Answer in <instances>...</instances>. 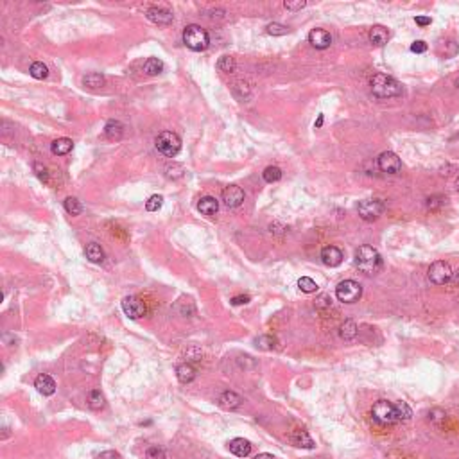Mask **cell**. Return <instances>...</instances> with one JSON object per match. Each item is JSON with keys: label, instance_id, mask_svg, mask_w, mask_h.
Wrapping results in <instances>:
<instances>
[{"label": "cell", "instance_id": "1", "mask_svg": "<svg viewBox=\"0 0 459 459\" xmlns=\"http://www.w3.org/2000/svg\"><path fill=\"white\" fill-rule=\"evenodd\" d=\"M371 92L378 99H391L402 95V85L386 74H375L371 78Z\"/></svg>", "mask_w": 459, "mask_h": 459}, {"label": "cell", "instance_id": "2", "mask_svg": "<svg viewBox=\"0 0 459 459\" xmlns=\"http://www.w3.org/2000/svg\"><path fill=\"white\" fill-rule=\"evenodd\" d=\"M355 266L366 275H375L382 267V257L371 246H360L355 251Z\"/></svg>", "mask_w": 459, "mask_h": 459}, {"label": "cell", "instance_id": "3", "mask_svg": "<svg viewBox=\"0 0 459 459\" xmlns=\"http://www.w3.org/2000/svg\"><path fill=\"white\" fill-rule=\"evenodd\" d=\"M183 43L190 51L201 52L205 49H208V45H210V36H208V33L205 29L192 24V26H187L183 29Z\"/></svg>", "mask_w": 459, "mask_h": 459}, {"label": "cell", "instance_id": "4", "mask_svg": "<svg viewBox=\"0 0 459 459\" xmlns=\"http://www.w3.org/2000/svg\"><path fill=\"white\" fill-rule=\"evenodd\" d=\"M155 144H156V149H158L162 155L169 156V158L176 156L181 149V138L178 137L176 133H172V131H162V133L156 137Z\"/></svg>", "mask_w": 459, "mask_h": 459}, {"label": "cell", "instance_id": "5", "mask_svg": "<svg viewBox=\"0 0 459 459\" xmlns=\"http://www.w3.org/2000/svg\"><path fill=\"white\" fill-rule=\"evenodd\" d=\"M371 416L375 421H378L380 425H391L398 421L396 418V411H395V403L387 402V400H378L373 403L371 407Z\"/></svg>", "mask_w": 459, "mask_h": 459}, {"label": "cell", "instance_id": "6", "mask_svg": "<svg viewBox=\"0 0 459 459\" xmlns=\"http://www.w3.org/2000/svg\"><path fill=\"white\" fill-rule=\"evenodd\" d=\"M335 296L343 303H355L362 296V287L355 280H343V282L335 287Z\"/></svg>", "mask_w": 459, "mask_h": 459}, {"label": "cell", "instance_id": "7", "mask_svg": "<svg viewBox=\"0 0 459 459\" xmlns=\"http://www.w3.org/2000/svg\"><path fill=\"white\" fill-rule=\"evenodd\" d=\"M427 276H429L430 282L436 283V285H445V283H448L452 280L454 271H452L448 262L438 260V262H434V264H430L429 271H427Z\"/></svg>", "mask_w": 459, "mask_h": 459}, {"label": "cell", "instance_id": "8", "mask_svg": "<svg viewBox=\"0 0 459 459\" xmlns=\"http://www.w3.org/2000/svg\"><path fill=\"white\" fill-rule=\"evenodd\" d=\"M357 210H359L360 219L375 221V219H378L382 215V212H384V203L378 201V199H364V201L359 203Z\"/></svg>", "mask_w": 459, "mask_h": 459}, {"label": "cell", "instance_id": "9", "mask_svg": "<svg viewBox=\"0 0 459 459\" xmlns=\"http://www.w3.org/2000/svg\"><path fill=\"white\" fill-rule=\"evenodd\" d=\"M122 310H124L126 316L131 319L144 318L147 312L146 303H144L138 296H126L124 300H122Z\"/></svg>", "mask_w": 459, "mask_h": 459}, {"label": "cell", "instance_id": "10", "mask_svg": "<svg viewBox=\"0 0 459 459\" xmlns=\"http://www.w3.org/2000/svg\"><path fill=\"white\" fill-rule=\"evenodd\" d=\"M378 169L382 172H387V174H396L402 169V160L398 158V155H395L393 151H384L380 156L377 158Z\"/></svg>", "mask_w": 459, "mask_h": 459}, {"label": "cell", "instance_id": "11", "mask_svg": "<svg viewBox=\"0 0 459 459\" xmlns=\"http://www.w3.org/2000/svg\"><path fill=\"white\" fill-rule=\"evenodd\" d=\"M223 201L228 208H237L244 201V190L237 187V185H228L223 190Z\"/></svg>", "mask_w": 459, "mask_h": 459}, {"label": "cell", "instance_id": "12", "mask_svg": "<svg viewBox=\"0 0 459 459\" xmlns=\"http://www.w3.org/2000/svg\"><path fill=\"white\" fill-rule=\"evenodd\" d=\"M309 43L312 47L323 51V49H328L332 45V36L325 29H312L309 33Z\"/></svg>", "mask_w": 459, "mask_h": 459}, {"label": "cell", "instance_id": "13", "mask_svg": "<svg viewBox=\"0 0 459 459\" xmlns=\"http://www.w3.org/2000/svg\"><path fill=\"white\" fill-rule=\"evenodd\" d=\"M321 260L325 266L337 267L343 262V251L337 246H325L321 249Z\"/></svg>", "mask_w": 459, "mask_h": 459}, {"label": "cell", "instance_id": "14", "mask_svg": "<svg viewBox=\"0 0 459 459\" xmlns=\"http://www.w3.org/2000/svg\"><path fill=\"white\" fill-rule=\"evenodd\" d=\"M146 17L149 18L153 24H156V26H169L172 22V13L163 8H149Z\"/></svg>", "mask_w": 459, "mask_h": 459}, {"label": "cell", "instance_id": "15", "mask_svg": "<svg viewBox=\"0 0 459 459\" xmlns=\"http://www.w3.org/2000/svg\"><path fill=\"white\" fill-rule=\"evenodd\" d=\"M35 387L38 389L40 395L43 396H51L54 395V391H56V382H54V378L51 377V375H38L35 380Z\"/></svg>", "mask_w": 459, "mask_h": 459}, {"label": "cell", "instance_id": "16", "mask_svg": "<svg viewBox=\"0 0 459 459\" xmlns=\"http://www.w3.org/2000/svg\"><path fill=\"white\" fill-rule=\"evenodd\" d=\"M228 448H230V452L235 454L237 457H246V455H249V452H251V443L244 438H235L228 443Z\"/></svg>", "mask_w": 459, "mask_h": 459}, {"label": "cell", "instance_id": "17", "mask_svg": "<svg viewBox=\"0 0 459 459\" xmlns=\"http://www.w3.org/2000/svg\"><path fill=\"white\" fill-rule=\"evenodd\" d=\"M198 210L203 215L212 217V215H215L217 210H219V203H217L215 198H212V196H206V198H201V201L198 203Z\"/></svg>", "mask_w": 459, "mask_h": 459}, {"label": "cell", "instance_id": "18", "mask_svg": "<svg viewBox=\"0 0 459 459\" xmlns=\"http://www.w3.org/2000/svg\"><path fill=\"white\" fill-rule=\"evenodd\" d=\"M240 402H242V398L237 395L235 391H224V393H221V396H219V405L224 409H230V411L239 407Z\"/></svg>", "mask_w": 459, "mask_h": 459}, {"label": "cell", "instance_id": "19", "mask_svg": "<svg viewBox=\"0 0 459 459\" xmlns=\"http://www.w3.org/2000/svg\"><path fill=\"white\" fill-rule=\"evenodd\" d=\"M104 135L110 140H120L124 135V126L120 124L119 120H108L106 126H104Z\"/></svg>", "mask_w": 459, "mask_h": 459}, {"label": "cell", "instance_id": "20", "mask_svg": "<svg viewBox=\"0 0 459 459\" xmlns=\"http://www.w3.org/2000/svg\"><path fill=\"white\" fill-rule=\"evenodd\" d=\"M176 375H178V380H180L181 384H190V382L196 378V368H194L192 364H189V362H185V364L178 366Z\"/></svg>", "mask_w": 459, "mask_h": 459}, {"label": "cell", "instance_id": "21", "mask_svg": "<svg viewBox=\"0 0 459 459\" xmlns=\"http://www.w3.org/2000/svg\"><path fill=\"white\" fill-rule=\"evenodd\" d=\"M387 40H389V33H387L386 27L375 26L373 29L369 31V42L375 43V45H378V47H382V45H386Z\"/></svg>", "mask_w": 459, "mask_h": 459}, {"label": "cell", "instance_id": "22", "mask_svg": "<svg viewBox=\"0 0 459 459\" xmlns=\"http://www.w3.org/2000/svg\"><path fill=\"white\" fill-rule=\"evenodd\" d=\"M72 147H74V142L70 140V138H58V140H54L52 142V146H51V149H52V153L54 155H58V156H63V155H69L70 151H72Z\"/></svg>", "mask_w": 459, "mask_h": 459}, {"label": "cell", "instance_id": "23", "mask_svg": "<svg viewBox=\"0 0 459 459\" xmlns=\"http://www.w3.org/2000/svg\"><path fill=\"white\" fill-rule=\"evenodd\" d=\"M291 441L294 446H300V448H314V441L309 434L305 430H296V432L291 436Z\"/></svg>", "mask_w": 459, "mask_h": 459}, {"label": "cell", "instance_id": "24", "mask_svg": "<svg viewBox=\"0 0 459 459\" xmlns=\"http://www.w3.org/2000/svg\"><path fill=\"white\" fill-rule=\"evenodd\" d=\"M85 253H86V258H88L90 262H94V264H101V262L104 260L103 248H101L99 244H95V242H92V244L86 246Z\"/></svg>", "mask_w": 459, "mask_h": 459}, {"label": "cell", "instance_id": "25", "mask_svg": "<svg viewBox=\"0 0 459 459\" xmlns=\"http://www.w3.org/2000/svg\"><path fill=\"white\" fill-rule=\"evenodd\" d=\"M162 70H163V63L158 60V58H149V60L144 63V72H146L147 76H158Z\"/></svg>", "mask_w": 459, "mask_h": 459}, {"label": "cell", "instance_id": "26", "mask_svg": "<svg viewBox=\"0 0 459 459\" xmlns=\"http://www.w3.org/2000/svg\"><path fill=\"white\" fill-rule=\"evenodd\" d=\"M357 330H359V328H357L355 321L348 319V321H344L343 325H341V337L346 341H352L357 335Z\"/></svg>", "mask_w": 459, "mask_h": 459}, {"label": "cell", "instance_id": "27", "mask_svg": "<svg viewBox=\"0 0 459 459\" xmlns=\"http://www.w3.org/2000/svg\"><path fill=\"white\" fill-rule=\"evenodd\" d=\"M83 85L88 86V88H101V86L104 85V78L101 76V74H86L85 78H83Z\"/></svg>", "mask_w": 459, "mask_h": 459}, {"label": "cell", "instance_id": "28", "mask_svg": "<svg viewBox=\"0 0 459 459\" xmlns=\"http://www.w3.org/2000/svg\"><path fill=\"white\" fill-rule=\"evenodd\" d=\"M88 405H90L92 409H95V411L104 407V396L99 389L90 391V395H88Z\"/></svg>", "mask_w": 459, "mask_h": 459}, {"label": "cell", "instance_id": "29", "mask_svg": "<svg viewBox=\"0 0 459 459\" xmlns=\"http://www.w3.org/2000/svg\"><path fill=\"white\" fill-rule=\"evenodd\" d=\"M29 72L35 79H45L49 76V69L42 63V61H35V63L31 65Z\"/></svg>", "mask_w": 459, "mask_h": 459}, {"label": "cell", "instance_id": "30", "mask_svg": "<svg viewBox=\"0 0 459 459\" xmlns=\"http://www.w3.org/2000/svg\"><path fill=\"white\" fill-rule=\"evenodd\" d=\"M395 411H396V418H398V421L400 420H403V421L411 420L412 411H411V407H409L405 402H396L395 403Z\"/></svg>", "mask_w": 459, "mask_h": 459}, {"label": "cell", "instance_id": "31", "mask_svg": "<svg viewBox=\"0 0 459 459\" xmlns=\"http://www.w3.org/2000/svg\"><path fill=\"white\" fill-rule=\"evenodd\" d=\"M298 287H300L301 292H307V294H310V292L318 291V283L314 282L312 278H309V276H301V278L298 280Z\"/></svg>", "mask_w": 459, "mask_h": 459}, {"label": "cell", "instance_id": "32", "mask_svg": "<svg viewBox=\"0 0 459 459\" xmlns=\"http://www.w3.org/2000/svg\"><path fill=\"white\" fill-rule=\"evenodd\" d=\"M217 69L224 74H232L235 70V60L232 56H221L217 61Z\"/></svg>", "mask_w": 459, "mask_h": 459}, {"label": "cell", "instance_id": "33", "mask_svg": "<svg viewBox=\"0 0 459 459\" xmlns=\"http://www.w3.org/2000/svg\"><path fill=\"white\" fill-rule=\"evenodd\" d=\"M262 176H264V180H266L267 183H275V181H280V178H282V171H280L278 167H275V165H271V167L264 169Z\"/></svg>", "mask_w": 459, "mask_h": 459}, {"label": "cell", "instance_id": "34", "mask_svg": "<svg viewBox=\"0 0 459 459\" xmlns=\"http://www.w3.org/2000/svg\"><path fill=\"white\" fill-rule=\"evenodd\" d=\"M65 210L69 212L70 215H79L83 212V206L76 198H67L65 199Z\"/></svg>", "mask_w": 459, "mask_h": 459}, {"label": "cell", "instance_id": "35", "mask_svg": "<svg viewBox=\"0 0 459 459\" xmlns=\"http://www.w3.org/2000/svg\"><path fill=\"white\" fill-rule=\"evenodd\" d=\"M255 344H257V348H260V350H273L276 344V339L275 337H271V335H260V337L255 339Z\"/></svg>", "mask_w": 459, "mask_h": 459}, {"label": "cell", "instance_id": "36", "mask_svg": "<svg viewBox=\"0 0 459 459\" xmlns=\"http://www.w3.org/2000/svg\"><path fill=\"white\" fill-rule=\"evenodd\" d=\"M162 205H163V198L162 196H158V194H155V196H151V198L147 199L146 210L147 212H158L160 208H162Z\"/></svg>", "mask_w": 459, "mask_h": 459}, {"label": "cell", "instance_id": "37", "mask_svg": "<svg viewBox=\"0 0 459 459\" xmlns=\"http://www.w3.org/2000/svg\"><path fill=\"white\" fill-rule=\"evenodd\" d=\"M185 169L181 167V165H178V163H172V165H169L167 169H165V176L167 178H172V180H178V178L183 176Z\"/></svg>", "mask_w": 459, "mask_h": 459}, {"label": "cell", "instance_id": "38", "mask_svg": "<svg viewBox=\"0 0 459 459\" xmlns=\"http://www.w3.org/2000/svg\"><path fill=\"white\" fill-rule=\"evenodd\" d=\"M267 33H269L271 36H283V35H287L289 29L285 26H282V24H276V22H273V24H269V26H267Z\"/></svg>", "mask_w": 459, "mask_h": 459}, {"label": "cell", "instance_id": "39", "mask_svg": "<svg viewBox=\"0 0 459 459\" xmlns=\"http://www.w3.org/2000/svg\"><path fill=\"white\" fill-rule=\"evenodd\" d=\"M445 201L446 199L443 196H432V198L427 199V208L429 210H438V208H441L445 205Z\"/></svg>", "mask_w": 459, "mask_h": 459}, {"label": "cell", "instance_id": "40", "mask_svg": "<svg viewBox=\"0 0 459 459\" xmlns=\"http://www.w3.org/2000/svg\"><path fill=\"white\" fill-rule=\"evenodd\" d=\"M33 169H35L36 176H38L40 180L43 181V183H49V171H47V167H45V165H42V163L36 162L35 165H33Z\"/></svg>", "mask_w": 459, "mask_h": 459}, {"label": "cell", "instance_id": "41", "mask_svg": "<svg viewBox=\"0 0 459 459\" xmlns=\"http://www.w3.org/2000/svg\"><path fill=\"white\" fill-rule=\"evenodd\" d=\"M146 459H165V450L162 446H151L146 454Z\"/></svg>", "mask_w": 459, "mask_h": 459}, {"label": "cell", "instance_id": "42", "mask_svg": "<svg viewBox=\"0 0 459 459\" xmlns=\"http://www.w3.org/2000/svg\"><path fill=\"white\" fill-rule=\"evenodd\" d=\"M285 9H289V11H298V9H303L305 6H307V2L305 0H296V2H285Z\"/></svg>", "mask_w": 459, "mask_h": 459}, {"label": "cell", "instance_id": "43", "mask_svg": "<svg viewBox=\"0 0 459 459\" xmlns=\"http://www.w3.org/2000/svg\"><path fill=\"white\" fill-rule=\"evenodd\" d=\"M411 51L416 52V54H423V52L427 51V43L421 42V40H418V42H414L411 45Z\"/></svg>", "mask_w": 459, "mask_h": 459}, {"label": "cell", "instance_id": "44", "mask_svg": "<svg viewBox=\"0 0 459 459\" xmlns=\"http://www.w3.org/2000/svg\"><path fill=\"white\" fill-rule=\"evenodd\" d=\"M230 301H232V305H246L249 301V296H246V294L244 296H233Z\"/></svg>", "mask_w": 459, "mask_h": 459}, {"label": "cell", "instance_id": "45", "mask_svg": "<svg viewBox=\"0 0 459 459\" xmlns=\"http://www.w3.org/2000/svg\"><path fill=\"white\" fill-rule=\"evenodd\" d=\"M414 20H416V24H418V26H420V27L430 26V22H432L429 17H416V18H414Z\"/></svg>", "mask_w": 459, "mask_h": 459}, {"label": "cell", "instance_id": "46", "mask_svg": "<svg viewBox=\"0 0 459 459\" xmlns=\"http://www.w3.org/2000/svg\"><path fill=\"white\" fill-rule=\"evenodd\" d=\"M99 457H101V459H119V454H117V452H112V450H110V452H103V454H101Z\"/></svg>", "mask_w": 459, "mask_h": 459}, {"label": "cell", "instance_id": "47", "mask_svg": "<svg viewBox=\"0 0 459 459\" xmlns=\"http://www.w3.org/2000/svg\"><path fill=\"white\" fill-rule=\"evenodd\" d=\"M253 459H273V455H271V454H267V452H262V454L255 455Z\"/></svg>", "mask_w": 459, "mask_h": 459}, {"label": "cell", "instance_id": "48", "mask_svg": "<svg viewBox=\"0 0 459 459\" xmlns=\"http://www.w3.org/2000/svg\"><path fill=\"white\" fill-rule=\"evenodd\" d=\"M321 124H323V115H319L318 120H316V128H321Z\"/></svg>", "mask_w": 459, "mask_h": 459}, {"label": "cell", "instance_id": "49", "mask_svg": "<svg viewBox=\"0 0 459 459\" xmlns=\"http://www.w3.org/2000/svg\"><path fill=\"white\" fill-rule=\"evenodd\" d=\"M452 280H454V282L459 285V271H457V273H454V276H452Z\"/></svg>", "mask_w": 459, "mask_h": 459}, {"label": "cell", "instance_id": "50", "mask_svg": "<svg viewBox=\"0 0 459 459\" xmlns=\"http://www.w3.org/2000/svg\"><path fill=\"white\" fill-rule=\"evenodd\" d=\"M455 189H457V192H459V178H457V181H455Z\"/></svg>", "mask_w": 459, "mask_h": 459}]
</instances>
